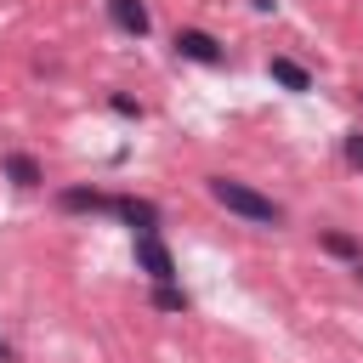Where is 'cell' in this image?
I'll return each mask as SVG.
<instances>
[{"mask_svg": "<svg viewBox=\"0 0 363 363\" xmlns=\"http://www.w3.org/2000/svg\"><path fill=\"white\" fill-rule=\"evenodd\" d=\"M176 57H187V62H204V68L227 62L221 40H216V34H204V28H182V34H176Z\"/></svg>", "mask_w": 363, "mask_h": 363, "instance_id": "3", "label": "cell"}, {"mask_svg": "<svg viewBox=\"0 0 363 363\" xmlns=\"http://www.w3.org/2000/svg\"><path fill=\"white\" fill-rule=\"evenodd\" d=\"M108 108H113V113H125V119H142V102H130L125 91H113V96H108Z\"/></svg>", "mask_w": 363, "mask_h": 363, "instance_id": "11", "label": "cell"}, {"mask_svg": "<svg viewBox=\"0 0 363 363\" xmlns=\"http://www.w3.org/2000/svg\"><path fill=\"white\" fill-rule=\"evenodd\" d=\"M136 267H142L153 284H176V255L164 250L159 233H136Z\"/></svg>", "mask_w": 363, "mask_h": 363, "instance_id": "2", "label": "cell"}, {"mask_svg": "<svg viewBox=\"0 0 363 363\" xmlns=\"http://www.w3.org/2000/svg\"><path fill=\"white\" fill-rule=\"evenodd\" d=\"M108 216H119V221H130L136 233H159V210H153L147 199H130V193H113V204H108Z\"/></svg>", "mask_w": 363, "mask_h": 363, "instance_id": "4", "label": "cell"}, {"mask_svg": "<svg viewBox=\"0 0 363 363\" xmlns=\"http://www.w3.org/2000/svg\"><path fill=\"white\" fill-rule=\"evenodd\" d=\"M346 164L363 170V130H346Z\"/></svg>", "mask_w": 363, "mask_h": 363, "instance_id": "12", "label": "cell"}, {"mask_svg": "<svg viewBox=\"0 0 363 363\" xmlns=\"http://www.w3.org/2000/svg\"><path fill=\"white\" fill-rule=\"evenodd\" d=\"M0 363H11V346H6V340H0Z\"/></svg>", "mask_w": 363, "mask_h": 363, "instance_id": "13", "label": "cell"}, {"mask_svg": "<svg viewBox=\"0 0 363 363\" xmlns=\"http://www.w3.org/2000/svg\"><path fill=\"white\" fill-rule=\"evenodd\" d=\"M57 204H62V210H91V216H96V210H108L113 199H108V193H96V187H62V193H57Z\"/></svg>", "mask_w": 363, "mask_h": 363, "instance_id": "9", "label": "cell"}, {"mask_svg": "<svg viewBox=\"0 0 363 363\" xmlns=\"http://www.w3.org/2000/svg\"><path fill=\"white\" fill-rule=\"evenodd\" d=\"M318 250H329V255H340V261H352V267L363 272V244H357L352 233H335V227H329V233H318Z\"/></svg>", "mask_w": 363, "mask_h": 363, "instance_id": "7", "label": "cell"}, {"mask_svg": "<svg viewBox=\"0 0 363 363\" xmlns=\"http://www.w3.org/2000/svg\"><path fill=\"white\" fill-rule=\"evenodd\" d=\"M267 74H272L284 91H312V74H306L295 57H272V62H267Z\"/></svg>", "mask_w": 363, "mask_h": 363, "instance_id": "6", "label": "cell"}, {"mask_svg": "<svg viewBox=\"0 0 363 363\" xmlns=\"http://www.w3.org/2000/svg\"><path fill=\"white\" fill-rule=\"evenodd\" d=\"M108 17H113V28H119V34H136V40H142V34L153 28V23H147V6H142V0H108Z\"/></svg>", "mask_w": 363, "mask_h": 363, "instance_id": "5", "label": "cell"}, {"mask_svg": "<svg viewBox=\"0 0 363 363\" xmlns=\"http://www.w3.org/2000/svg\"><path fill=\"white\" fill-rule=\"evenodd\" d=\"M6 176H11L17 187H40V182H45V170H40L34 153H6Z\"/></svg>", "mask_w": 363, "mask_h": 363, "instance_id": "8", "label": "cell"}, {"mask_svg": "<svg viewBox=\"0 0 363 363\" xmlns=\"http://www.w3.org/2000/svg\"><path fill=\"white\" fill-rule=\"evenodd\" d=\"M153 306H159V312H187V295H182L176 284H153Z\"/></svg>", "mask_w": 363, "mask_h": 363, "instance_id": "10", "label": "cell"}, {"mask_svg": "<svg viewBox=\"0 0 363 363\" xmlns=\"http://www.w3.org/2000/svg\"><path fill=\"white\" fill-rule=\"evenodd\" d=\"M204 193H210L227 216H244L250 227H278V221H284V210H278L267 193H255L250 182H233V176H204Z\"/></svg>", "mask_w": 363, "mask_h": 363, "instance_id": "1", "label": "cell"}]
</instances>
